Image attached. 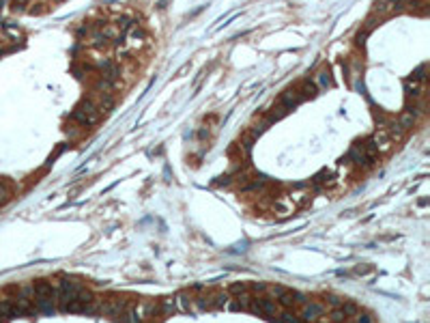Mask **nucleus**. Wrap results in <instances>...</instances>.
Segmentation results:
<instances>
[{
  "label": "nucleus",
  "mask_w": 430,
  "mask_h": 323,
  "mask_svg": "<svg viewBox=\"0 0 430 323\" xmlns=\"http://www.w3.org/2000/svg\"><path fill=\"white\" fill-rule=\"evenodd\" d=\"M11 187H9L7 183H0V205H5L9 199H11Z\"/></svg>",
  "instance_id": "obj_21"
},
{
  "label": "nucleus",
  "mask_w": 430,
  "mask_h": 323,
  "mask_svg": "<svg viewBox=\"0 0 430 323\" xmlns=\"http://www.w3.org/2000/svg\"><path fill=\"white\" fill-rule=\"evenodd\" d=\"M228 295H235V298H241V295H250V289H248V282H230L226 289Z\"/></svg>",
  "instance_id": "obj_10"
},
{
  "label": "nucleus",
  "mask_w": 430,
  "mask_h": 323,
  "mask_svg": "<svg viewBox=\"0 0 430 323\" xmlns=\"http://www.w3.org/2000/svg\"><path fill=\"white\" fill-rule=\"evenodd\" d=\"M288 114V110L282 104H278V106H273L271 108V112H269V123H276V121H280V119H284V116Z\"/></svg>",
  "instance_id": "obj_16"
},
{
  "label": "nucleus",
  "mask_w": 430,
  "mask_h": 323,
  "mask_svg": "<svg viewBox=\"0 0 430 323\" xmlns=\"http://www.w3.org/2000/svg\"><path fill=\"white\" fill-rule=\"evenodd\" d=\"M426 65H419L415 71H413V76H411V80H417V82H426Z\"/></svg>",
  "instance_id": "obj_23"
},
{
  "label": "nucleus",
  "mask_w": 430,
  "mask_h": 323,
  "mask_svg": "<svg viewBox=\"0 0 430 323\" xmlns=\"http://www.w3.org/2000/svg\"><path fill=\"white\" fill-rule=\"evenodd\" d=\"M346 162H349V164L359 166V168H372L374 164H377V157L370 155L368 151H366L363 142H357V145H353L351 151L346 153Z\"/></svg>",
  "instance_id": "obj_3"
},
{
  "label": "nucleus",
  "mask_w": 430,
  "mask_h": 323,
  "mask_svg": "<svg viewBox=\"0 0 430 323\" xmlns=\"http://www.w3.org/2000/svg\"><path fill=\"white\" fill-rule=\"evenodd\" d=\"M114 321H116V323H134V321L129 319V315H127V312H123V315H121V317H116Z\"/></svg>",
  "instance_id": "obj_24"
},
{
  "label": "nucleus",
  "mask_w": 430,
  "mask_h": 323,
  "mask_svg": "<svg viewBox=\"0 0 430 323\" xmlns=\"http://www.w3.org/2000/svg\"><path fill=\"white\" fill-rule=\"evenodd\" d=\"M314 84H316V88L321 91V88H329L334 84V80H332V74H329L327 69H323V71H318L316 74V80H314Z\"/></svg>",
  "instance_id": "obj_11"
},
{
  "label": "nucleus",
  "mask_w": 430,
  "mask_h": 323,
  "mask_svg": "<svg viewBox=\"0 0 430 323\" xmlns=\"http://www.w3.org/2000/svg\"><path fill=\"white\" fill-rule=\"evenodd\" d=\"M353 321H355V323H377L372 315H368V312H361V310L353 317Z\"/></svg>",
  "instance_id": "obj_22"
},
{
  "label": "nucleus",
  "mask_w": 430,
  "mask_h": 323,
  "mask_svg": "<svg viewBox=\"0 0 430 323\" xmlns=\"http://www.w3.org/2000/svg\"><path fill=\"white\" fill-rule=\"evenodd\" d=\"M248 289H250V295H267L269 284L267 282H252V284H248Z\"/></svg>",
  "instance_id": "obj_19"
},
{
  "label": "nucleus",
  "mask_w": 430,
  "mask_h": 323,
  "mask_svg": "<svg viewBox=\"0 0 430 323\" xmlns=\"http://www.w3.org/2000/svg\"><path fill=\"white\" fill-rule=\"evenodd\" d=\"M32 300H54L56 302V291H54L52 280H45V278H39V280H32Z\"/></svg>",
  "instance_id": "obj_5"
},
{
  "label": "nucleus",
  "mask_w": 430,
  "mask_h": 323,
  "mask_svg": "<svg viewBox=\"0 0 430 323\" xmlns=\"http://www.w3.org/2000/svg\"><path fill=\"white\" fill-rule=\"evenodd\" d=\"M396 125H398V127H400L402 132H409V130H411V127H413V125H415V114L405 112V114H402L400 119L396 121Z\"/></svg>",
  "instance_id": "obj_13"
},
{
  "label": "nucleus",
  "mask_w": 430,
  "mask_h": 323,
  "mask_svg": "<svg viewBox=\"0 0 430 323\" xmlns=\"http://www.w3.org/2000/svg\"><path fill=\"white\" fill-rule=\"evenodd\" d=\"M323 302H325V306H329V308H340V304H342V298H338V295H334V293H327L325 298H323Z\"/></svg>",
  "instance_id": "obj_20"
},
{
  "label": "nucleus",
  "mask_w": 430,
  "mask_h": 323,
  "mask_svg": "<svg viewBox=\"0 0 430 323\" xmlns=\"http://www.w3.org/2000/svg\"><path fill=\"white\" fill-rule=\"evenodd\" d=\"M248 310L254 312V315H258V317L273 319L280 312V306L271 295H252L250 304H248Z\"/></svg>",
  "instance_id": "obj_1"
},
{
  "label": "nucleus",
  "mask_w": 430,
  "mask_h": 323,
  "mask_svg": "<svg viewBox=\"0 0 430 323\" xmlns=\"http://www.w3.org/2000/svg\"><path fill=\"white\" fill-rule=\"evenodd\" d=\"M323 315H327V306L323 300H312L308 298V302L301 306V312H299V319L301 323H312L316 319H321Z\"/></svg>",
  "instance_id": "obj_4"
},
{
  "label": "nucleus",
  "mask_w": 430,
  "mask_h": 323,
  "mask_svg": "<svg viewBox=\"0 0 430 323\" xmlns=\"http://www.w3.org/2000/svg\"><path fill=\"white\" fill-rule=\"evenodd\" d=\"M175 304H177V308L183 310V312H194V298H191L187 291L175 295Z\"/></svg>",
  "instance_id": "obj_8"
},
{
  "label": "nucleus",
  "mask_w": 430,
  "mask_h": 323,
  "mask_svg": "<svg viewBox=\"0 0 430 323\" xmlns=\"http://www.w3.org/2000/svg\"><path fill=\"white\" fill-rule=\"evenodd\" d=\"M273 321L276 323H301L299 315H295L292 310H280L276 317H273Z\"/></svg>",
  "instance_id": "obj_12"
},
{
  "label": "nucleus",
  "mask_w": 430,
  "mask_h": 323,
  "mask_svg": "<svg viewBox=\"0 0 430 323\" xmlns=\"http://www.w3.org/2000/svg\"><path fill=\"white\" fill-rule=\"evenodd\" d=\"M127 33H129V43H131V46H140L142 39H144V33L138 28V26H134V28H129Z\"/></svg>",
  "instance_id": "obj_18"
},
{
  "label": "nucleus",
  "mask_w": 430,
  "mask_h": 323,
  "mask_svg": "<svg viewBox=\"0 0 430 323\" xmlns=\"http://www.w3.org/2000/svg\"><path fill=\"white\" fill-rule=\"evenodd\" d=\"M159 304V312H163V315H170V312H175L177 310V304H175V298H163Z\"/></svg>",
  "instance_id": "obj_17"
},
{
  "label": "nucleus",
  "mask_w": 430,
  "mask_h": 323,
  "mask_svg": "<svg viewBox=\"0 0 430 323\" xmlns=\"http://www.w3.org/2000/svg\"><path fill=\"white\" fill-rule=\"evenodd\" d=\"M340 310H342V315H344L346 319H353V317L359 312V304H357V302H353V300H342Z\"/></svg>",
  "instance_id": "obj_9"
},
{
  "label": "nucleus",
  "mask_w": 430,
  "mask_h": 323,
  "mask_svg": "<svg viewBox=\"0 0 430 323\" xmlns=\"http://www.w3.org/2000/svg\"><path fill=\"white\" fill-rule=\"evenodd\" d=\"M71 119L78 121L82 127H90V125H97L99 121H102V110H99L90 100H86L71 112Z\"/></svg>",
  "instance_id": "obj_2"
},
{
  "label": "nucleus",
  "mask_w": 430,
  "mask_h": 323,
  "mask_svg": "<svg viewBox=\"0 0 430 323\" xmlns=\"http://www.w3.org/2000/svg\"><path fill=\"white\" fill-rule=\"evenodd\" d=\"M407 93L413 95L415 100H417V97L424 93V82H417V80H411V78H409V80H407Z\"/></svg>",
  "instance_id": "obj_15"
},
{
  "label": "nucleus",
  "mask_w": 430,
  "mask_h": 323,
  "mask_svg": "<svg viewBox=\"0 0 430 323\" xmlns=\"http://www.w3.org/2000/svg\"><path fill=\"white\" fill-rule=\"evenodd\" d=\"M299 93H301V97H304V100H312V97H316V93H318V88H316V84L314 82H306L299 86Z\"/></svg>",
  "instance_id": "obj_14"
},
{
  "label": "nucleus",
  "mask_w": 430,
  "mask_h": 323,
  "mask_svg": "<svg viewBox=\"0 0 430 323\" xmlns=\"http://www.w3.org/2000/svg\"><path fill=\"white\" fill-rule=\"evenodd\" d=\"M372 142H374V147H377V151H379V153H387V151H391V147L396 145V142L391 140V136H389L387 127H379L377 132H374Z\"/></svg>",
  "instance_id": "obj_6"
},
{
  "label": "nucleus",
  "mask_w": 430,
  "mask_h": 323,
  "mask_svg": "<svg viewBox=\"0 0 430 323\" xmlns=\"http://www.w3.org/2000/svg\"><path fill=\"white\" fill-rule=\"evenodd\" d=\"M306 100L301 97V93H299V88H288L286 93H282V97H280V104L286 108V110L290 112L292 108H297L299 104H304Z\"/></svg>",
  "instance_id": "obj_7"
}]
</instances>
